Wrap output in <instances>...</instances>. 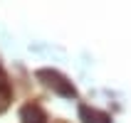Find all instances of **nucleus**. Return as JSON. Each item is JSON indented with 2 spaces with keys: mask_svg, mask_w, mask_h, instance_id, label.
Here are the masks:
<instances>
[{
  "mask_svg": "<svg viewBox=\"0 0 131 123\" xmlns=\"http://www.w3.org/2000/svg\"><path fill=\"white\" fill-rule=\"evenodd\" d=\"M35 76L42 81L47 89H52L54 94L64 96V99H77V86H74L62 72H57V69H37Z\"/></svg>",
  "mask_w": 131,
  "mask_h": 123,
  "instance_id": "obj_1",
  "label": "nucleus"
},
{
  "mask_svg": "<svg viewBox=\"0 0 131 123\" xmlns=\"http://www.w3.org/2000/svg\"><path fill=\"white\" fill-rule=\"evenodd\" d=\"M20 121L22 123H47V113H45V108L40 103L30 101L20 108Z\"/></svg>",
  "mask_w": 131,
  "mask_h": 123,
  "instance_id": "obj_2",
  "label": "nucleus"
},
{
  "mask_svg": "<svg viewBox=\"0 0 131 123\" xmlns=\"http://www.w3.org/2000/svg\"><path fill=\"white\" fill-rule=\"evenodd\" d=\"M79 118H82V123H111V116L106 111L96 108V106H89V103L79 106Z\"/></svg>",
  "mask_w": 131,
  "mask_h": 123,
  "instance_id": "obj_3",
  "label": "nucleus"
},
{
  "mask_svg": "<svg viewBox=\"0 0 131 123\" xmlns=\"http://www.w3.org/2000/svg\"><path fill=\"white\" fill-rule=\"evenodd\" d=\"M10 101H13V89H10V84H0V113L7 111Z\"/></svg>",
  "mask_w": 131,
  "mask_h": 123,
  "instance_id": "obj_4",
  "label": "nucleus"
},
{
  "mask_svg": "<svg viewBox=\"0 0 131 123\" xmlns=\"http://www.w3.org/2000/svg\"><path fill=\"white\" fill-rule=\"evenodd\" d=\"M0 84H7V74H5L3 66H0Z\"/></svg>",
  "mask_w": 131,
  "mask_h": 123,
  "instance_id": "obj_5",
  "label": "nucleus"
}]
</instances>
